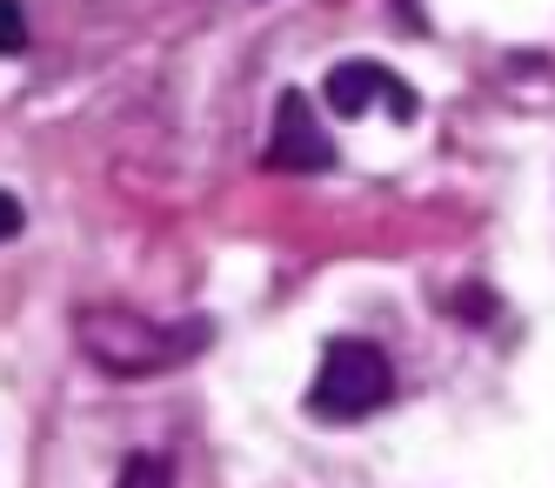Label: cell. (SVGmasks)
Masks as SVG:
<instances>
[{
	"mask_svg": "<svg viewBox=\"0 0 555 488\" xmlns=\"http://www.w3.org/2000/svg\"><path fill=\"white\" fill-rule=\"evenodd\" d=\"M202 348H208V321L168 329V321H147L134 308H88L81 314V355L94 369H107L114 382H147V375H162Z\"/></svg>",
	"mask_w": 555,
	"mask_h": 488,
	"instance_id": "1",
	"label": "cell"
},
{
	"mask_svg": "<svg viewBox=\"0 0 555 488\" xmlns=\"http://www.w3.org/2000/svg\"><path fill=\"white\" fill-rule=\"evenodd\" d=\"M395 395V369H388V355L375 342H328L322 348V369H314V388H308V409L314 415H328V422H362L375 415L382 401Z\"/></svg>",
	"mask_w": 555,
	"mask_h": 488,
	"instance_id": "2",
	"label": "cell"
},
{
	"mask_svg": "<svg viewBox=\"0 0 555 488\" xmlns=\"http://www.w3.org/2000/svg\"><path fill=\"white\" fill-rule=\"evenodd\" d=\"M268 168H282V175H322V168H335V141L322 134V114L308 107V94H301V88H288V94H282V107H274Z\"/></svg>",
	"mask_w": 555,
	"mask_h": 488,
	"instance_id": "3",
	"label": "cell"
},
{
	"mask_svg": "<svg viewBox=\"0 0 555 488\" xmlns=\"http://www.w3.org/2000/svg\"><path fill=\"white\" fill-rule=\"evenodd\" d=\"M328 107L341 114V120H354V114H369L375 101H388V114L395 120H415V88L409 80H395L388 67H375V61H341L335 74H328Z\"/></svg>",
	"mask_w": 555,
	"mask_h": 488,
	"instance_id": "4",
	"label": "cell"
},
{
	"mask_svg": "<svg viewBox=\"0 0 555 488\" xmlns=\"http://www.w3.org/2000/svg\"><path fill=\"white\" fill-rule=\"evenodd\" d=\"M114 488H175V468H168L162 455H128Z\"/></svg>",
	"mask_w": 555,
	"mask_h": 488,
	"instance_id": "5",
	"label": "cell"
},
{
	"mask_svg": "<svg viewBox=\"0 0 555 488\" xmlns=\"http://www.w3.org/2000/svg\"><path fill=\"white\" fill-rule=\"evenodd\" d=\"M0 14H8V54H27V14H21V0H0Z\"/></svg>",
	"mask_w": 555,
	"mask_h": 488,
	"instance_id": "6",
	"label": "cell"
},
{
	"mask_svg": "<svg viewBox=\"0 0 555 488\" xmlns=\"http://www.w3.org/2000/svg\"><path fill=\"white\" fill-rule=\"evenodd\" d=\"M0 234H8V241L21 234V201H14V194H8V201H0Z\"/></svg>",
	"mask_w": 555,
	"mask_h": 488,
	"instance_id": "7",
	"label": "cell"
}]
</instances>
